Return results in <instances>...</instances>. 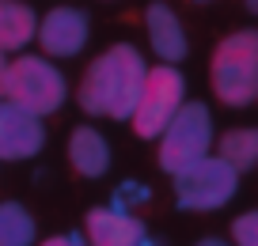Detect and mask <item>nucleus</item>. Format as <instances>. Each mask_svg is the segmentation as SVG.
I'll use <instances>...</instances> for the list:
<instances>
[{"mask_svg":"<svg viewBox=\"0 0 258 246\" xmlns=\"http://www.w3.org/2000/svg\"><path fill=\"white\" fill-rule=\"evenodd\" d=\"M232 242L235 246H258V208L243 212L239 220L232 223Z\"/></svg>","mask_w":258,"mask_h":246,"instance_id":"2eb2a0df","label":"nucleus"},{"mask_svg":"<svg viewBox=\"0 0 258 246\" xmlns=\"http://www.w3.org/2000/svg\"><path fill=\"white\" fill-rule=\"evenodd\" d=\"M91 38V19L88 12L73 8V4H61V8H49L46 16L38 19V46L46 57H57V61H64V57H76L84 46H88Z\"/></svg>","mask_w":258,"mask_h":246,"instance_id":"0eeeda50","label":"nucleus"},{"mask_svg":"<svg viewBox=\"0 0 258 246\" xmlns=\"http://www.w3.org/2000/svg\"><path fill=\"white\" fill-rule=\"evenodd\" d=\"M239 190V171L224 155H205L202 163L175 175V205L182 212H217Z\"/></svg>","mask_w":258,"mask_h":246,"instance_id":"423d86ee","label":"nucleus"},{"mask_svg":"<svg viewBox=\"0 0 258 246\" xmlns=\"http://www.w3.org/2000/svg\"><path fill=\"white\" fill-rule=\"evenodd\" d=\"M34 216L19 201H0V246H38Z\"/></svg>","mask_w":258,"mask_h":246,"instance_id":"4468645a","label":"nucleus"},{"mask_svg":"<svg viewBox=\"0 0 258 246\" xmlns=\"http://www.w3.org/2000/svg\"><path fill=\"white\" fill-rule=\"evenodd\" d=\"M198 246H228V242H224V238H202Z\"/></svg>","mask_w":258,"mask_h":246,"instance_id":"a211bd4d","label":"nucleus"},{"mask_svg":"<svg viewBox=\"0 0 258 246\" xmlns=\"http://www.w3.org/2000/svg\"><path fill=\"white\" fill-rule=\"evenodd\" d=\"M141 246H160V242H156V238H148V235H145V242H141Z\"/></svg>","mask_w":258,"mask_h":246,"instance_id":"aec40b11","label":"nucleus"},{"mask_svg":"<svg viewBox=\"0 0 258 246\" xmlns=\"http://www.w3.org/2000/svg\"><path fill=\"white\" fill-rule=\"evenodd\" d=\"M254 103H258V99H254Z\"/></svg>","mask_w":258,"mask_h":246,"instance_id":"4be33fe9","label":"nucleus"},{"mask_svg":"<svg viewBox=\"0 0 258 246\" xmlns=\"http://www.w3.org/2000/svg\"><path fill=\"white\" fill-rule=\"evenodd\" d=\"M145 79H148V64L141 49L129 42H118L88 64V72L80 76V88H76V103L91 118L129 121L137 110L141 91H145Z\"/></svg>","mask_w":258,"mask_h":246,"instance_id":"f257e3e1","label":"nucleus"},{"mask_svg":"<svg viewBox=\"0 0 258 246\" xmlns=\"http://www.w3.org/2000/svg\"><path fill=\"white\" fill-rule=\"evenodd\" d=\"M145 27H148V46H152V53L160 57L163 64H178L186 57L190 42H186V31H182V23H178V16L167 4H160V0L148 4Z\"/></svg>","mask_w":258,"mask_h":246,"instance_id":"9d476101","label":"nucleus"},{"mask_svg":"<svg viewBox=\"0 0 258 246\" xmlns=\"http://www.w3.org/2000/svg\"><path fill=\"white\" fill-rule=\"evenodd\" d=\"M46 148V125L38 114L0 99V163H23Z\"/></svg>","mask_w":258,"mask_h":246,"instance_id":"6e6552de","label":"nucleus"},{"mask_svg":"<svg viewBox=\"0 0 258 246\" xmlns=\"http://www.w3.org/2000/svg\"><path fill=\"white\" fill-rule=\"evenodd\" d=\"M38 246H91V242H88V235H84V231H64V235L42 238Z\"/></svg>","mask_w":258,"mask_h":246,"instance_id":"dca6fc26","label":"nucleus"},{"mask_svg":"<svg viewBox=\"0 0 258 246\" xmlns=\"http://www.w3.org/2000/svg\"><path fill=\"white\" fill-rule=\"evenodd\" d=\"M213 95L224 106H250L258 99V31H232L217 42L209 61Z\"/></svg>","mask_w":258,"mask_h":246,"instance_id":"f03ea898","label":"nucleus"},{"mask_svg":"<svg viewBox=\"0 0 258 246\" xmlns=\"http://www.w3.org/2000/svg\"><path fill=\"white\" fill-rule=\"evenodd\" d=\"M243 4H247V12H254V16H258V0H243Z\"/></svg>","mask_w":258,"mask_h":246,"instance_id":"6ab92c4d","label":"nucleus"},{"mask_svg":"<svg viewBox=\"0 0 258 246\" xmlns=\"http://www.w3.org/2000/svg\"><path fill=\"white\" fill-rule=\"evenodd\" d=\"M38 38V16L23 0H0V53H19Z\"/></svg>","mask_w":258,"mask_h":246,"instance_id":"f8f14e48","label":"nucleus"},{"mask_svg":"<svg viewBox=\"0 0 258 246\" xmlns=\"http://www.w3.org/2000/svg\"><path fill=\"white\" fill-rule=\"evenodd\" d=\"M69 167L80 178H103L110 171V144L95 125H80L69 136Z\"/></svg>","mask_w":258,"mask_h":246,"instance_id":"9b49d317","label":"nucleus"},{"mask_svg":"<svg viewBox=\"0 0 258 246\" xmlns=\"http://www.w3.org/2000/svg\"><path fill=\"white\" fill-rule=\"evenodd\" d=\"M182 106H186L182 72H178L175 64H152L129 125H133V133H137L141 140H160L163 129L175 121V114L182 110Z\"/></svg>","mask_w":258,"mask_h":246,"instance_id":"39448f33","label":"nucleus"},{"mask_svg":"<svg viewBox=\"0 0 258 246\" xmlns=\"http://www.w3.org/2000/svg\"><path fill=\"white\" fill-rule=\"evenodd\" d=\"M198 4H205V0H198Z\"/></svg>","mask_w":258,"mask_h":246,"instance_id":"412c9836","label":"nucleus"},{"mask_svg":"<svg viewBox=\"0 0 258 246\" xmlns=\"http://www.w3.org/2000/svg\"><path fill=\"white\" fill-rule=\"evenodd\" d=\"M84 235H88L91 246H141L148 231L133 212L106 205V208H91L88 212Z\"/></svg>","mask_w":258,"mask_h":246,"instance_id":"1a4fd4ad","label":"nucleus"},{"mask_svg":"<svg viewBox=\"0 0 258 246\" xmlns=\"http://www.w3.org/2000/svg\"><path fill=\"white\" fill-rule=\"evenodd\" d=\"M4 99L23 110L46 114L61 110L69 99V84H64L61 68L53 64V57L46 53H19L16 61H8V76H4Z\"/></svg>","mask_w":258,"mask_h":246,"instance_id":"7ed1b4c3","label":"nucleus"},{"mask_svg":"<svg viewBox=\"0 0 258 246\" xmlns=\"http://www.w3.org/2000/svg\"><path fill=\"white\" fill-rule=\"evenodd\" d=\"M213 148V114L205 103H186L175 114L167 129L160 136V151H156V163L160 171H167L171 178L182 175L186 167L202 163Z\"/></svg>","mask_w":258,"mask_h":246,"instance_id":"20e7f679","label":"nucleus"},{"mask_svg":"<svg viewBox=\"0 0 258 246\" xmlns=\"http://www.w3.org/2000/svg\"><path fill=\"white\" fill-rule=\"evenodd\" d=\"M217 155H224L239 175L243 171H254L258 167V125L228 129V133L217 140Z\"/></svg>","mask_w":258,"mask_h":246,"instance_id":"ddd939ff","label":"nucleus"},{"mask_svg":"<svg viewBox=\"0 0 258 246\" xmlns=\"http://www.w3.org/2000/svg\"><path fill=\"white\" fill-rule=\"evenodd\" d=\"M4 76H8V57L0 53V99H4Z\"/></svg>","mask_w":258,"mask_h":246,"instance_id":"f3484780","label":"nucleus"}]
</instances>
